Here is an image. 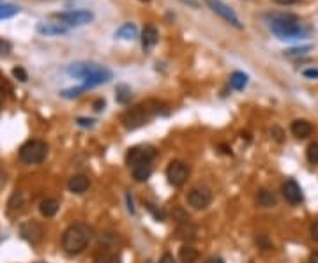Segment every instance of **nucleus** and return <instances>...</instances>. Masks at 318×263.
Segmentation results:
<instances>
[{"label": "nucleus", "mask_w": 318, "mask_h": 263, "mask_svg": "<svg viewBox=\"0 0 318 263\" xmlns=\"http://www.w3.org/2000/svg\"><path fill=\"white\" fill-rule=\"evenodd\" d=\"M67 74L73 78L83 79V85L89 89H94L103 83H108L113 78V73L105 66H99L94 62H76L67 67Z\"/></svg>", "instance_id": "nucleus-1"}, {"label": "nucleus", "mask_w": 318, "mask_h": 263, "mask_svg": "<svg viewBox=\"0 0 318 263\" xmlns=\"http://www.w3.org/2000/svg\"><path fill=\"white\" fill-rule=\"evenodd\" d=\"M270 16V32L280 41H297L308 37V29L302 27L299 18L293 14H267Z\"/></svg>", "instance_id": "nucleus-2"}, {"label": "nucleus", "mask_w": 318, "mask_h": 263, "mask_svg": "<svg viewBox=\"0 0 318 263\" xmlns=\"http://www.w3.org/2000/svg\"><path fill=\"white\" fill-rule=\"evenodd\" d=\"M92 228L89 225H83V222L71 225L62 233V249L67 254H80L92 240Z\"/></svg>", "instance_id": "nucleus-3"}, {"label": "nucleus", "mask_w": 318, "mask_h": 263, "mask_svg": "<svg viewBox=\"0 0 318 263\" xmlns=\"http://www.w3.org/2000/svg\"><path fill=\"white\" fill-rule=\"evenodd\" d=\"M159 115V103L149 101V103H142V105H136L133 108L126 110L124 115H122V126L126 129L133 131L138 129V127L145 126L150 122V118Z\"/></svg>", "instance_id": "nucleus-4"}, {"label": "nucleus", "mask_w": 318, "mask_h": 263, "mask_svg": "<svg viewBox=\"0 0 318 263\" xmlns=\"http://www.w3.org/2000/svg\"><path fill=\"white\" fill-rule=\"evenodd\" d=\"M48 157V145L41 139H29L19 149V159L25 165H41Z\"/></svg>", "instance_id": "nucleus-5"}, {"label": "nucleus", "mask_w": 318, "mask_h": 263, "mask_svg": "<svg viewBox=\"0 0 318 263\" xmlns=\"http://www.w3.org/2000/svg\"><path fill=\"white\" fill-rule=\"evenodd\" d=\"M51 18L58 19L66 27H82L92 22L94 13L87 9H78V11H67V13H55L51 14Z\"/></svg>", "instance_id": "nucleus-6"}, {"label": "nucleus", "mask_w": 318, "mask_h": 263, "mask_svg": "<svg viewBox=\"0 0 318 263\" xmlns=\"http://www.w3.org/2000/svg\"><path fill=\"white\" fill-rule=\"evenodd\" d=\"M188 203L194 210H204L212 203V191L207 186H194L188 193Z\"/></svg>", "instance_id": "nucleus-7"}, {"label": "nucleus", "mask_w": 318, "mask_h": 263, "mask_svg": "<svg viewBox=\"0 0 318 263\" xmlns=\"http://www.w3.org/2000/svg\"><path fill=\"white\" fill-rule=\"evenodd\" d=\"M191 175V170L186 163L182 161H172L166 168V178H168L170 186L173 187H182L188 182Z\"/></svg>", "instance_id": "nucleus-8"}, {"label": "nucleus", "mask_w": 318, "mask_h": 263, "mask_svg": "<svg viewBox=\"0 0 318 263\" xmlns=\"http://www.w3.org/2000/svg\"><path fill=\"white\" fill-rule=\"evenodd\" d=\"M154 157H156V150L152 147L147 145H138L133 147V149L127 150L126 154V163L133 168L136 165H147V163H152Z\"/></svg>", "instance_id": "nucleus-9"}, {"label": "nucleus", "mask_w": 318, "mask_h": 263, "mask_svg": "<svg viewBox=\"0 0 318 263\" xmlns=\"http://www.w3.org/2000/svg\"><path fill=\"white\" fill-rule=\"evenodd\" d=\"M205 2H207V6H209L217 16H221L226 23H230V25L235 27L239 30L244 29V25H242V22L239 19V16L233 13V9H230V7L226 6V4H223L221 0H205Z\"/></svg>", "instance_id": "nucleus-10"}, {"label": "nucleus", "mask_w": 318, "mask_h": 263, "mask_svg": "<svg viewBox=\"0 0 318 263\" xmlns=\"http://www.w3.org/2000/svg\"><path fill=\"white\" fill-rule=\"evenodd\" d=\"M19 235L30 244H39L45 237V228L37 221H25L19 225Z\"/></svg>", "instance_id": "nucleus-11"}, {"label": "nucleus", "mask_w": 318, "mask_h": 263, "mask_svg": "<svg viewBox=\"0 0 318 263\" xmlns=\"http://www.w3.org/2000/svg\"><path fill=\"white\" fill-rule=\"evenodd\" d=\"M281 193H283L285 200L288 203H292V205H299V203L304 200V194H302L301 186L297 184L293 178H288V180L285 182L283 187H281Z\"/></svg>", "instance_id": "nucleus-12"}, {"label": "nucleus", "mask_w": 318, "mask_h": 263, "mask_svg": "<svg viewBox=\"0 0 318 263\" xmlns=\"http://www.w3.org/2000/svg\"><path fill=\"white\" fill-rule=\"evenodd\" d=\"M35 30H37L41 35H46V37H55V35L67 34L69 27L62 25L61 22H41V23H37Z\"/></svg>", "instance_id": "nucleus-13"}, {"label": "nucleus", "mask_w": 318, "mask_h": 263, "mask_svg": "<svg viewBox=\"0 0 318 263\" xmlns=\"http://www.w3.org/2000/svg\"><path fill=\"white\" fill-rule=\"evenodd\" d=\"M142 48L145 53H149V51L154 50V46L157 45L159 41V32L154 25H147L145 29L142 30Z\"/></svg>", "instance_id": "nucleus-14"}, {"label": "nucleus", "mask_w": 318, "mask_h": 263, "mask_svg": "<svg viewBox=\"0 0 318 263\" xmlns=\"http://www.w3.org/2000/svg\"><path fill=\"white\" fill-rule=\"evenodd\" d=\"M290 131H292V134L295 138L304 139V138H308L309 134L313 133V126L309 124L308 120H304V118H297V120L292 122V126H290Z\"/></svg>", "instance_id": "nucleus-15"}, {"label": "nucleus", "mask_w": 318, "mask_h": 263, "mask_svg": "<svg viewBox=\"0 0 318 263\" xmlns=\"http://www.w3.org/2000/svg\"><path fill=\"white\" fill-rule=\"evenodd\" d=\"M89 186H90V182L85 175H73V177L69 178V182H67V189L74 194L85 193V191L89 189Z\"/></svg>", "instance_id": "nucleus-16"}, {"label": "nucleus", "mask_w": 318, "mask_h": 263, "mask_svg": "<svg viewBox=\"0 0 318 263\" xmlns=\"http://www.w3.org/2000/svg\"><path fill=\"white\" fill-rule=\"evenodd\" d=\"M92 263H118V254L113 248H99L97 253L94 254Z\"/></svg>", "instance_id": "nucleus-17"}, {"label": "nucleus", "mask_w": 318, "mask_h": 263, "mask_svg": "<svg viewBox=\"0 0 318 263\" xmlns=\"http://www.w3.org/2000/svg\"><path fill=\"white\" fill-rule=\"evenodd\" d=\"M115 37L122 39V41H133V39L138 37V27L134 23H124L115 30Z\"/></svg>", "instance_id": "nucleus-18"}, {"label": "nucleus", "mask_w": 318, "mask_h": 263, "mask_svg": "<svg viewBox=\"0 0 318 263\" xmlns=\"http://www.w3.org/2000/svg\"><path fill=\"white\" fill-rule=\"evenodd\" d=\"M177 237L181 238V240H194L196 238V228H194V225L191 221H186V222H178L177 226Z\"/></svg>", "instance_id": "nucleus-19"}, {"label": "nucleus", "mask_w": 318, "mask_h": 263, "mask_svg": "<svg viewBox=\"0 0 318 263\" xmlns=\"http://www.w3.org/2000/svg\"><path fill=\"white\" fill-rule=\"evenodd\" d=\"M58 209H61V201L55 200V198H46L39 203V212L45 217H53L58 212Z\"/></svg>", "instance_id": "nucleus-20"}, {"label": "nucleus", "mask_w": 318, "mask_h": 263, "mask_svg": "<svg viewBox=\"0 0 318 263\" xmlns=\"http://www.w3.org/2000/svg\"><path fill=\"white\" fill-rule=\"evenodd\" d=\"M133 171V178L136 182H145L149 180V177L152 175V163H147V165H136L131 168Z\"/></svg>", "instance_id": "nucleus-21"}, {"label": "nucleus", "mask_w": 318, "mask_h": 263, "mask_svg": "<svg viewBox=\"0 0 318 263\" xmlns=\"http://www.w3.org/2000/svg\"><path fill=\"white\" fill-rule=\"evenodd\" d=\"M256 201H258V205L264 207V209H270V207H274L277 203V198H276V194H274L272 191L260 189V191H258Z\"/></svg>", "instance_id": "nucleus-22"}, {"label": "nucleus", "mask_w": 318, "mask_h": 263, "mask_svg": "<svg viewBox=\"0 0 318 263\" xmlns=\"http://www.w3.org/2000/svg\"><path fill=\"white\" fill-rule=\"evenodd\" d=\"M23 203H25V198H23L22 191H13V194L9 196V201H7V212L9 214L19 212Z\"/></svg>", "instance_id": "nucleus-23"}, {"label": "nucleus", "mask_w": 318, "mask_h": 263, "mask_svg": "<svg viewBox=\"0 0 318 263\" xmlns=\"http://www.w3.org/2000/svg\"><path fill=\"white\" fill-rule=\"evenodd\" d=\"M248 74L242 73V71H235V73H232V76H230V87H232L233 90H244L246 85H248Z\"/></svg>", "instance_id": "nucleus-24"}, {"label": "nucleus", "mask_w": 318, "mask_h": 263, "mask_svg": "<svg viewBox=\"0 0 318 263\" xmlns=\"http://www.w3.org/2000/svg\"><path fill=\"white\" fill-rule=\"evenodd\" d=\"M178 260H181V263H196L198 251L194 248H191V246H184V248L181 249V253H178Z\"/></svg>", "instance_id": "nucleus-25"}, {"label": "nucleus", "mask_w": 318, "mask_h": 263, "mask_svg": "<svg viewBox=\"0 0 318 263\" xmlns=\"http://www.w3.org/2000/svg\"><path fill=\"white\" fill-rule=\"evenodd\" d=\"M19 13V7L14 4H0V19H9Z\"/></svg>", "instance_id": "nucleus-26"}, {"label": "nucleus", "mask_w": 318, "mask_h": 263, "mask_svg": "<svg viewBox=\"0 0 318 263\" xmlns=\"http://www.w3.org/2000/svg\"><path fill=\"white\" fill-rule=\"evenodd\" d=\"M313 50V46H295V48H288V50H285V57H290V58H295V57H304V55H308L309 51Z\"/></svg>", "instance_id": "nucleus-27"}, {"label": "nucleus", "mask_w": 318, "mask_h": 263, "mask_svg": "<svg viewBox=\"0 0 318 263\" xmlns=\"http://www.w3.org/2000/svg\"><path fill=\"white\" fill-rule=\"evenodd\" d=\"M115 92H117V103L121 105H127L131 101V89L127 85H117Z\"/></svg>", "instance_id": "nucleus-28"}, {"label": "nucleus", "mask_w": 318, "mask_h": 263, "mask_svg": "<svg viewBox=\"0 0 318 263\" xmlns=\"http://www.w3.org/2000/svg\"><path fill=\"white\" fill-rule=\"evenodd\" d=\"M87 90V87L85 85H80V87H73V89H66V90H62L61 95L64 99H74V97H80L83 92Z\"/></svg>", "instance_id": "nucleus-29"}, {"label": "nucleus", "mask_w": 318, "mask_h": 263, "mask_svg": "<svg viewBox=\"0 0 318 263\" xmlns=\"http://www.w3.org/2000/svg\"><path fill=\"white\" fill-rule=\"evenodd\" d=\"M306 157L311 165H318V143H311L306 150Z\"/></svg>", "instance_id": "nucleus-30"}, {"label": "nucleus", "mask_w": 318, "mask_h": 263, "mask_svg": "<svg viewBox=\"0 0 318 263\" xmlns=\"http://www.w3.org/2000/svg\"><path fill=\"white\" fill-rule=\"evenodd\" d=\"M13 76L18 79V82H22V83H25L27 79H29V74H27V71L23 69V67H14L13 69Z\"/></svg>", "instance_id": "nucleus-31"}, {"label": "nucleus", "mask_w": 318, "mask_h": 263, "mask_svg": "<svg viewBox=\"0 0 318 263\" xmlns=\"http://www.w3.org/2000/svg\"><path fill=\"white\" fill-rule=\"evenodd\" d=\"M173 217L177 219V222H186V221H189L188 212H184V210H182L181 207H175V209H173Z\"/></svg>", "instance_id": "nucleus-32"}, {"label": "nucleus", "mask_w": 318, "mask_h": 263, "mask_svg": "<svg viewBox=\"0 0 318 263\" xmlns=\"http://www.w3.org/2000/svg\"><path fill=\"white\" fill-rule=\"evenodd\" d=\"M11 43L6 41V39H0V57H4V55H7L11 51Z\"/></svg>", "instance_id": "nucleus-33"}, {"label": "nucleus", "mask_w": 318, "mask_h": 263, "mask_svg": "<svg viewBox=\"0 0 318 263\" xmlns=\"http://www.w3.org/2000/svg\"><path fill=\"white\" fill-rule=\"evenodd\" d=\"M302 76H304V78H309V79H318V69H315V67H309V69H304V71H302Z\"/></svg>", "instance_id": "nucleus-34"}, {"label": "nucleus", "mask_w": 318, "mask_h": 263, "mask_svg": "<svg viewBox=\"0 0 318 263\" xmlns=\"http://www.w3.org/2000/svg\"><path fill=\"white\" fill-rule=\"evenodd\" d=\"M147 209H149V210H150V212H152V216H154V217H156V219H157V221H165V214H163V212H161V210L154 209V205H150V203H149V205H147Z\"/></svg>", "instance_id": "nucleus-35"}, {"label": "nucleus", "mask_w": 318, "mask_h": 263, "mask_svg": "<svg viewBox=\"0 0 318 263\" xmlns=\"http://www.w3.org/2000/svg\"><path fill=\"white\" fill-rule=\"evenodd\" d=\"M157 263H177V260H175V258H173V254H172V253H165L161 258H159V261H157Z\"/></svg>", "instance_id": "nucleus-36"}, {"label": "nucleus", "mask_w": 318, "mask_h": 263, "mask_svg": "<svg viewBox=\"0 0 318 263\" xmlns=\"http://www.w3.org/2000/svg\"><path fill=\"white\" fill-rule=\"evenodd\" d=\"M76 122H78V126H82V127H92L95 120H92V118H78Z\"/></svg>", "instance_id": "nucleus-37"}, {"label": "nucleus", "mask_w": 318, "mask_h": 263, "mask_svg": "<svg viewBox=\"0 0 318 263\" xmlns=\"http://www.w3.org/2000/svg\"><path fill=\"white\" fill-rule=\"evenodd\" d=\"M94 110L95 111H101V110H105V106H106V101L105 99H97V101H94Z\"/></svg>", "instance_id": "nucleus-38"}, {"label": "nucleus", "mask_w": 318, "mask_h": 263, "mask_svg": "<svg viewBox=\"0 0 318 263\" xmlns=\"http://www.w3.org/2000/svg\"><path fill=\"white\" fill-rule=\"evenodd\" d=\"M309 232H311L313 240H316V242H318V221L313 222V225H311V230H309Z\"/></svg>", "instance_id": "nucleus-39"}, {"label": "nucleus", "mask_w": 318, "mask_h": 263, "mask_svg": "<svg viewBox=\"0 0 318 263\" xmlns=\"http://www.w3.org/2000/svg\"><path fill=\"white\" fill-rule=\"evenodd\" d=\"M256 244H260L262 248H269V246H270V242L267 240V237H265V235H262L260 238H256Z\"/></svg>", "instance_id": "nucleus-40"}, {"label": "nucleus", "mask_w": 318, "mask_h": 263, "mask_svg": "<svg viewBox=\"0 0 318 263\" xmlns=\"http://www.w3.org/2000/svg\"><path fill=\"white\" fill-rule=\"evenodd\" d=\"M270 134H274V138H276L277 141H281V139H283V133H281V129H277V127H274V129L270 131Z\"/></svg>", "instance_id": "nucleus-41"}, {"label": "nucleus", "mask_w": 318, "mask_h": 263, "mask_svg": "<svg viewBox=\"0 0 318 263\" xmlns=\"http://www.w3.org/2000/svg\"><path fill=\"white\" fill-rule=\"evenodd\" d=\"M182 4H186V6H189V7H193V9H198L200 7V4L196 2V0H181Z\"/></svg>", "instance_id": "nucleus-42"}, {"label": "nucleus", "mask_w": 318, "mask_h": 263, "mask_svg": "<svg viewBox=\"0 0 318 263\" xmlns=\"http://www.w3.org/2000/svg\"><path fill=\"white\" fill-rule=\"evenodd\" d=\"M272 2L280 4V6H292V4L299 2V0H272Z\"/></svg>", "instance_id": "nucleus-43"}, {"label": "nucleus", "mask_w": 318, "mask_h": 263, "mask_svg": "<svg viewBox=\"0 0 318 263\" xmlns=\"http://www.w3.org/2000/svg\"><path fill=\"white\" fill-rule=\"evenodd\" d=\"M205 263H225V260L220 256H210V258H207Z\"/></svg>", "instance_id": "nucleus-44"}, {"label": "nucleus", "mask_w": 318, "mask_h": 263, "mask_svg": "<svg viewBox=\"0 0 318 263\" xmlns=\"http://www.w3.org/2000/svg\"><path fill=\"white\" fill-rule=\"evenodd\" d=\"M126 198H127V205H129V207H127V209H129V212H131V214H134V207H133V200H131L129 193H127V194H126Z\"/></svg>", "instance_id": "nucleus-45"}, {"label": "nucleus", "mask_w": 318, "mask_h": 263, "mask_svg": "<svg viewBox=\"0 0 318 263\" xmlns=\"http://www.w3.org/2000/svg\"><path fill=\"white\" fill-rule=\"evenodd\" d=\"M309 263H318V251L316 253H311L309 254V260H308Z\"/></svg>", "instance_id": "nucleus-46"}]
</instances>
